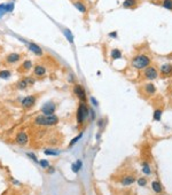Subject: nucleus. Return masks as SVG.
<instances>
[{
	"label": "nucleus",
	"mask_w": 172,
	"mask_h": 195,
	"mask_svg": "<svg viewBox=\"0 0 172 195\" xmlns=\"http://www.w3.org/2000/svg\"><path fill=\"white\" fill-rule=\"evenodd\" d=\"M103 123H104L103 119H99V121H98V125H99L100 128H101V126H103Z\"/></svg>",
	"instance_id": "4c0bfd02"
},
{
	"label": "nucleus",
	"mask_w": 172,
	"mask_h": 195,
	"mask_svg": "<svg viewBox=\"0 0 172 195\" xmlns=\"http://www.w3.org/2000/svg\"><path fill=\"white\" fill-rule=\"evenodd\" d=\"M26 156H28L29 159H31L33 162H36V163H39V161H38V159H37L36 154H33V153H26Z\"/></svg>",
	"instance_id": "7c9ffc66"
},
{
	"label": "nucleus",
	"mask_w": 172,
	"mask_h": 195,
	"mask_svg": "<svg viewBox=\"0 0 172 195\" xmlns=\"http://www.w3.org/2000/svg\"><path fill=\"white\" fill-rule=\"evenodd\" d=\"M138 185L139 186H146L147 185V180L145 178H140V179H138Z\"/></svg>",
	"instance_id": "473e14b6"
},
{
	"label": "nucleus",
	"mask_w": 172,
	"mask_h": 195,
	"mask_svg": "<svg viewBox=\"0 0 172 195\" xmlns=\"http://www.w3.org/2000/svg\"><path fill=\"white\" fill-rule=\"evenodd\" d=\"M110 57L113 60H117V59H120L122 57V51L118 50V48H114L110 51Z\"/></svg>",
	"instance_id": "aec40b11"
},
{
	"label": "nucleus",
	"mask_w": 172,
	"mask_h": 195,
	"mask_svg": "<svg viewBox=\"0 0 172 195\" xmlns=\"http://www.w3.org/2000/svg\"><path fill=\"white\" fill-rule=\"evenodd\" d=\"M12 77V70L11 69H1L0 70V79L7 80Z\"/></svg>",
	"instance_id": "a211bd4d"
},
{
	"label": "nucleus",
	"mask_w": 172,
	"mask_h": 195,
	"mask_svg": "<svg viewBox=\"0 0 172 195\" xmlns=\"http://www.w3.org/2000/svg\"><path fill=\"white\" fill-rule=\"evenodd\" d=\"M20 101H21V107L24 110H30L36 106L37 100H38V94H30L26 97H20Z\"/></svg>",
	"instance_id": "20e7f679"
},
{
	"label": "nucleus",
	"mask_w": 172,
	"mask_h": 195,
	"mask_svg": "<svg viewBox=\"0 0 172 195\" xmlns=\"http://www.w3.org/2000/svg\"><path fill=\"white\" fill-rule=\"evenodd\" d=\"M91 103L93 104L94 107H98V106H99V102L96 101V99H95L94 97H91Z\"/></svg>",
	"instance_id": "f704fd0d"
},
{
	"label": "nucleus",
	"mask_w": 172,
	"mask_h": 195,
	"mask_svg": "<svg viewBox=\"0 0 172 195\" xmlns=\"http://www.w3.org/2000/svg\"><path fill=\"white\" fill-rule=\"evenodd\" d=\"M68 80L70 83H73L75 80H76V76H75V75H73V74H70V75H69V79H68Z\"/></svg>",
	"instance_id": "c9c22d12"
},
{
	"label": "nucleus",
	"mask_w": 172,
	"mask_h": 195,
	"mask_svg": "<svg viewBox=\"0 0 172 195\" xmlns=\"http://www.w3.org/2000/svg\"><path fill=\"white\" fill-rule=\"evenodd\" d=\"M142 171H143V173H146V175H150V168H149V165L147 164V163H145V164H143Z\"/></svg>",
	"instance_id": "2f4dec72"
},
{
	"label": "nucleus",
	"mask_w": 172,
	"mask_h": 195,
	"mask_svg": "<svg viewBox=\"0 0 172 195\" xmlns=\"http://www.w3.org/2000/svg\"><path fill=\"white\" fill-rule=\"evenodd\" d=\"M14 8H15L14 2H7L6 4V13H12L14 10Z\"/></svg>",
	"instance_id": "bb28decb"
},
{
	"label": "nucleus",
	"mask_w": 172,
	"mask_h": 195,
	"mask_svg": "<svg viewBox=\"0 0 172 195\" xmlns=\"http://www.w3.org/2000/svg\"><path fill=\"white\" fill-rule=\"evenodd\" d=\"M59 123V117L55 114L53 115H38L33 119V124L38 126H54Z\"/></svg>",
	"instance_id": "f257e3e1"
},
{
	"label": "nucleus",
	"mask_w": 172,
	"mask_h": 195,
	"mask_svg": "<svg viewBox=\"0 0 172 195\" xmlns=\"http://www.w3.org/2000/svg\"><path fill=\"white\" fill-rule=\"evenodd\" d=\"M142 91L146 93L147 95H154L157 92V88L154 84L151 83H146L143 86H142Z\"/></svg>",
	"instance_id": "dca6fc26"
},
{
	"label": "nucleus",
	"mask_w": 172,
	"mask_h": 195,
	"mask_svg": "<svg viewBox=\"0 0 172 195\" xmlns=\"http://www.w3.org/2000/svg\"><path fill=\"white\" fill-rule=\"evenodd\" d=\"M158 71L161 72L162 77H170V76H172V64H170V63L163 64Z\"/></svg>",
	"instance_id": "2eb2a0df"
},
{
	"label": "nucleus",
	"mask_w": 172,
	"mask_h": 195,
	"mask_svg": "<svg viewBox=\"0 0 172 195\" xmlns=\"http://www.w3.org/2000/svg\"><path fill=\"white\" fill-rule=\"evenodd\" d=\"M89 117V108L87 107L86 102H82L79 101L78 108H77V113H76V119H77V123L84 124L85 121Z\"/></svg>",
	"instance_id": "7ed1b4c3"
},
{
	"label": "nucleus",
	"mask_w": 172,
	"mask_h": 195,
	"mask_svg": "<svg viewBox=\"0 0 172 195\" xmlns=\"http://www.w3.org/2000/svg\"><path fill=\"white\" fill-rule=\"evenodd\" d=\"M142 77L146 80H155L158 77V69L154 66H149V67L145 68L143 72H142Z\"/></svg>",
	"instance_id": "0eeeda50"
},
{
	"label": "nucleus",
	"mask_w": 172,
	"mask_h": 195,
	"mask_svg": "<svg viewBox=\"0 0 172 195\" xmlns=\"http://www.w3.org/2000/svg\"><path fill=\"white\" fill-rule=\"evenodd\" d=\"M171 97H172V88H171Z\"/></svg>",
	"instance_id": "58836bf2"
},
{
	"label": "nucleus",
	"mask_w": 172,
	"mask_h": 195,
	"mask_svg": "<svg viewBox=\"0 0 172 195\" xmlns=\"http://www.w3.org/2000/svg\"><path fill=\"white\" fill-rule=\"evenodd\" d=\"M122 6L124 8H136L138 6V0H124Z\"/></svg>",
	"instance_id": "6ab92c4d"
},
{
	"label": "nucleus",
	"mask_w": 172,
	"mask_h": 195,
	"mask_svg": "<svg viewBox=\"0 0 172 195\" xmlns=\"http://www.w3.org/2000/svg\"><path fill=\"white\" fill-rule=\"evenodd\" d=\"M63 33H64L66 38L69 40V43H70V44H73V33H71V31L69 30V29H64V30H63Z\"/></svg>",
	"instance_id": "4be33fe9"
},
{
	"label": "nucleus",
	"mask_w": 172,
	"mask_h": 195,
	"mask_svg": "<svg viewBox=\"0 0 172 195\" xmlns=\"http://www.w3.org/2000/svg\"><path fill=\"white\" fill-rule=\"evenodd\" d=\"M82 135H83V133H79L78 135H77V137H76V138H73V140H71V141H70V144H69V147H73V145L76 144V142H77V141H78L79 139L82 138Z\"/></svg>",
	"instance_id": "c85d7f7f"
},
{
	"label": "nucleus",
	"mask_w": 172,
	"mask_h": 195,
	"mask_svg": "<svg viewBox=\"0 0 172 195\" xmlns=\"http://www.w3.org/2000/svg\"><path fill=\"white\" fill-rule=\"evenodd\" d=\"M56 110V103H54L53 101H48L42 107V113L44 115H53L55 114Z\"/></svg>",
	"instance_id": "f8f14e48"
},
{
	"label": "nucleus",
	"mask_w": 172,
	"mask_h": 195,
	"mask_svg": "<svg viewBox=\"0 0 172 195\" xmlns=\"http://www.w3.org/2000/svg\"><path fill=\"white\" fill-rule=\"evenodd\" d=\"M151 63V59L146 54H137L136 56L131 60V66L136 70H142L145 68L149 67Z\"/></svg>",
	"instance_id": "f03ea898"
},
{
	"label": "nucleus",
	"mask_w": 172,
	"mask_h": 195,
	"mask_svg": "<svg viewBox=\"0 0 172 195\" xmlns=\"http://www.w3.org/2000/svg\"><path fill=\"white\" fill-rule=\"evenodd\" d=\"M14 88H15V90H19V91H25L28 88H30V86H29L26 79L24 78V76H23L21 79H19V80L14 84Z\"/></svg>",
	"instance_id": "4468645a"
},
{
	"label": "nucleus",
	"mask_w": 172,
	"mask_h": 195,
	"mask_svg": "<svg viewBox=\"0 0 172 195\" xmlns=\"http://www.w3.org/2000/svg\"><path fill=\"white\" fill-rule=\"evenodd\" d=\"M5 14H7L6 13V4H0V19Z\"/></svg>",
	"instance_id": "c756f323"
},
{
	"label": "nucleus",
	"mask_w": 172,
	"mask_h": 195,
	"mask_svg": "<svg viewBox=\"0 0 172 195\" xmlns=\"http://www.w3.org/2000/svg\"><path fill=\"white\" fill-rule=\"evenodd\" d=\"M46 171H47V173L52 175V173H54V172H55V168H54V166H52V165H49V166H48V168L46 169Z\"/></svg>",
	"instance_id": "72a5a7b5"
},
{
	"label": "nucleus",
	"mask_w": 172,
	"mask_h": 195,
	"mask_svg": "<svg viewBox=\"0 0 172 195\" xmlns=\"http://www.w3.org/2000/svg\"><path fill=\"white\" fill-rule=\"evenodd\" d=\"M71 2L75 6V8L78 12H80L82 14H86L87 13V6H86V4L84 2L83 0H71Z\"/></svg>",
	"instance_id": "ddd939ff"
},
{
	"label": "nucleus",
	"mask_w": 172,
	"mask_h": 195,
	"mask_svg": "<svg viewBox=\"0 0 172 195\" xmlns=\"http://www.w3.org/2000/svg\"><path fill=\"white\" fill-rule=\"evenodd\" d=\"M39 164H40V166H42V169H45V170H46L47 168L51 165V164H49V162H48L47 159H40V161H39Z\"/></svg>",
	"instance_id": "cd10ccee"
},
{
	"label": "nucleus",
	"mask_w": 172,
	"mask_h": 195,
	"mask_svg": "<svg viewBox=\"0 0 172 195\" xmlns=\"http://www.w3.org/2000/svg\"><path fill=\"white\" fill-rule=\"evenodd\" d=\"M73 93H75V95L79 99V101L86 102V100H87V98H86V91H85L83 85L75 84V85H73Z\"/></svg>",
	"instance_id": "9d476101"
},
{
	"label": "nucleus",
	"mask_w": 172,
	"mask_h": 195,
	"mask_svg": "<svg viewBox=\"0 0 172 195\" xmlns=\"http://www.w3.org/2000/svg\"><path fill=\"white\" fill-rule=\"evenodd\" d=\"M151 187H153L154 192H156V193H161L162 190H163V188H162V186H161V184H160L158 181H156V180L151 183Z\"/></svg>",
	"instance_id": "5701e85b"
},
{
	"label": "nucleus",
	"mask_w": 172,
	"mask_h": 195,
	"mask_svg": "<svg viewBox=\"0 0 172 195\" xmlns=\"http://www.w3.org/2000/svg\"><path fill=\"white\" fill-rule=\"evenodd\" d=\"M82 169V161L78 159L76 163H73L71 164V170H73L75 173H78V171Z\"/></svg>",
	"instance_id": "412c9836"
},
{
	"label": "nucleus",
	"mask_w": 172,
	"mask_h": 195,
	"mask_svg": "<svg viewBox=\"0 0 172 195\" xmlns=\"http://www.w3.org/2000/svg\"><path fill=\"white\" fill-rule=\"evenodd\" d=\"M162 114H163V110L162 109H156L154 111V121H161Z\"/></svg>",
	"instance_id": "393cba45"
},
{
	"label": "nucleus",
	"mask_w": 172,
	"mask_h": 195,
	"mask_svg": "<svg viewBox=\"0 0 172 195\" xmlns=\"http://www.w3.org/2000/svg\"><path fill=\"white\" fill-rule=\"evenodd\" d=\"M29 142V134L24 132V131H21L15 135V144L19 145V146H25Z\"/></svg>",
	"instance_id": "9b49d317"
},
{
	"label": "nucleus",
	"mask_w": 172,
	"mask_h": 195,
	"mask_svg": "<svg viewBox=\"0 0 172 195\" xmlns=\"http://www.w3.org/2000/svg\"><path fill=\"white\" fill-rule=\"evenodd\" d=\"M44 153L46 155H52V156H57V155L60 154V152L56 150V149H49V148H46L44 150Z\"/></svg>",
	"instance_id": "b1692460"
},
{
	"label": "nucleus",
	"mask_w": 172,
	"mask_h": 195,
	"mask_svg": "<svg viewBox=\"0 0 172 195\" xmlns=\"http://www.w3.org/2000/svg\"><path fill=\"white\" fill-rule=\"evenodd\" d=\"M33 66H35V64H33V61H32V60H30V59H25V60H23V61L20 63V66L17 67L16 71L19 72L20 75L25 76V75H28V72L31 71Z\"/></svg>",
	"instance_id": "423d86ee"
},
{
	"label": "nucleus",
	"mask_w": 172,
	"mask_h": 195,
	"mask_svg": "<svg viewBox=\"0 0 172 195\" xmlns=\"http://www.w3.org/2000/svg\"><path fill=\"white\" fill-rule=\"evenodd\" d=\"M109 37H111V38H116V37H117V32H116V31H113V32H110Z\"/></svg>",
	"instance_id": "e433bc0d"
},
{
	"label": "nucleus",
	"mask_w": 172,
	"mask_h": 195,
	"mask_svg": "<svg viewBox=\"0 0 172 195\" xmlns=\"http://www.w3.org/2000/svg\"><path fill=\"white\" fill-rule=\"evenodd\" d=\"M136 181V178L133 177V176H125V177H123L122 179H120V184L124 186H129V185H132L133 183Z\"/></svg>",
	"instance_id": "f3484780"
},
{
	"label": "nucleus",
	"mask_w": 172,
	"mask_h": 195,
	"mask_svg": "<svg viewBox=\"0 0 172 195\" xmlns=\"http://www.w3.org/2000/svg\"><path fill=\"white\" fill-rule=\"evenodd\" d=\"M22 59H23V55H22L21 53L13 52V53H9V54H7L5 56L4 64L8 66V67H13V66H16V64H20L22 62Z\"/></svg>",
	"instance_id": "39448f33"
},
{
	"label": "nucleus",
	"mask_w": 172,
	"mask_h": 195,
	"mask_svg": "<svg viewBox=\"0 0 172 195\" xmlns=\"http://www.w3.org/2000/svg\"><path fill=\"white\" fill-rule=\"evenodd\" d=\"M32 75L36 78H44L47 75V68L42 64V63H37L32 68Z\"/></svg>",
	"instance_id": "1a4fd4ad"
},
{
	"label": "nucleus",
	"mask_w": 172,
	"mask_h": 195,
	"mask_svg": "<svg viewBox=\"0 0 172 195\" xmlns=\"http://www.w3.org/2000/svg\"><path fill=\"white\" fill-rule=\"evenodd\" d=\"M162 6L169 10H172V0H163Z\"/></svg>",
	"instance_id": "a878e982"
},
{
	"label": "nucleus",
	"mask_w": 172,
	"mask_h": 195,
	"mask_svg": "<svg viewBox=\"0 0 172 195\" xmlns=\"http://www.w3.org/2000/svg\"><path fill=\"white\" fill-rule=\"evenodd\" d=\"M25 43V45L28 46V50L31 52V53H33L36 56H39L42 57L45 55V52H44V50H42V47L39 46L38 44H36V43H32V41H24Z\"/></svg>",
	"instance_id": "6e6552de"
}]
</instances>
